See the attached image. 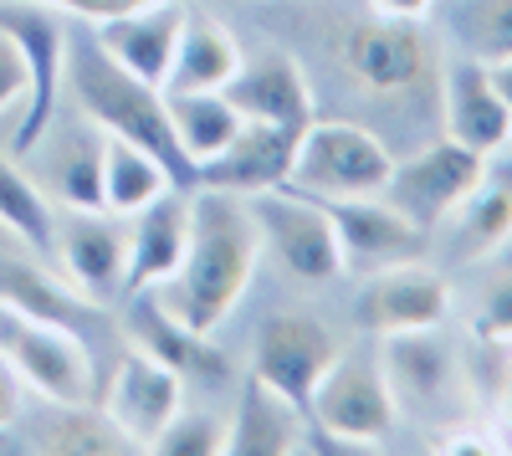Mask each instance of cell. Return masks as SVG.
I'll return each instance as SVG.
<instances>
[{"label":"cell","instance_id":"6da1fadb","mask_svg":"<svg viewBox=\"0 0 512 456\" xmlns=\"http://www.w3.org/2000/svg\"><path fill=\"white\" fill-rule=\"evenodd\" d=\"M256 262H262V231H256L246 195L200 185V195H190L185 257L159 287H149V293L185 328L216 334V328L236 313V303L246 298Z\"/></svg>","mask_w":512,"mask_h":456},{"label":"cell","instance_id":"7a4b0ae2","mask_svg":"<svg viewBox=\"0 0 512 456\" xmlns=\"http://www.w3.org/2000/svg\"><path fill=\"white\" fill-rule=\"evenodd\" d=\"M62 82L72 88L77 108L88 113L103 134L149 149L180 190H195V164L185 159L175 129H169L164 88H154V82H144V77H134L128 67H118L103 52L98 36L67 41V72H62Z\"/></svg>","mask_w":512,"mask_h":456},{"label":"cell","instance_id":"3957f363","mask_svg":"<svg viewBox=\"0 0 512 456\" xmlns=\"http://www.w3.org/2000/svg\"><path fill=\"white\" fill-rule=\"evenodd\" d=\"M395 159L379 134L359 129L344 118H313L297 134L292 175L287 190H303L313 200H338V195H379L390 180Z\"/></svg>","mask_w":512,"mask_h":456},{"label":"cell","instance_id":"277c9868","mask_svg":"<svg viewBox=\"0 0 512 456\" xmlns=\"http://www.w3.org/2000/svg\"><path fill=\"white\" fill-rule=\"evenodd\" d=\"M395 395L384 380V364L369 349H338L328 375L313 390V436L338 446H379L395 431Z\"/></svg>","mask_w":512,"mask_h":456},{"label":"cell","instance_id":"5b68a950","mask_svg":"<svg viewBox=\"0 0 512 456\" xmlns=\"http://www.w3.org/2000/svg\"><path fill=\"white\" fill-rule=\"evenodd\" d=\"M0 354L21 375V385L47 395L52 405H93V349L72 328L0 303Z\"/></svg>","mask_w":512,"mask_h":456},{"label":"cell","instance_id":"8992f818","mask_svg":"<svg viewBox=\"0 0 512 456\" xmlns=\"http://www.w3.org/2000/svg\"><path fill=\"white\" fill-rule=\"evenodd\" d=\"M0 36L21 52V67H26V103L11 139V154L26 159L57 118L62 72H67V31L57 11L41 6V0H0Z\"/></svg>","mask_w":512,"mask_h":456},{"label":"cell","instance_id":"52a82bcc","mask_svg":"<svg viewBox=\"0 0 512 456\" xmlns=\"http://www.w3.org/2000/svg\"><path fill=\"white\" fill-rule=\"evenodd\" d=\"M256 231H262V252L277 257V267L308 287H323L333 277H344V252H338V231L323 211V200L303 190H256L246 195Z\"/></svg>","mask_w":512,"mask_h":456},{"label":"cell","instance_id":"ba28073f","mask_svg":"<svg viewBox=\"0 0 512 456\" xmlns=\"http://www.w3.org/2000/svg\"><path fill=\"white\" fill-rule=\"evenodd\" d=\"M384 380H390L395 410H405L420 426H451L466 405V369L451 354V344L436 339V328L420 334H390L379 349Z\"/></svg>","mask_w":512,"mask_h":456},{"label":"cell","instance_id":"9c48e42d","mask_svg":"<svg viewBox=\"0 0 512 456\" xmlns=\"http://www.w3.org/2000/svg\"><path fill=\"white\" fill-rule=\"evenodd\" d=\"M333 359H338V339L328 334L323 318H313V313H272V318H262V328H256L251 375L267 380L277 395H287L313 421V390L328 375Z\"/></svg>","mask_w":512,"mask_h":456},{"label":"cell","instance_id":"30bf717a","mask_svg":"<svg viewBox=\"0 0 512 456\" xmlns=\"http://www.w3.org/2000/svg\"><path fill=\"white\" fill-rule=\"evenodd\" d=\"M185 410V380L139 344L113 359V380L103 390V416L123 431V441L134 451H149L164 426Z\"/></svg>","mask_w":512,"mask_h":456},{"label":"cell","instance_id":"8fae6325","mask_svg":"<svg viewBox=\"0 0 512 456\" xmlns=\"http://www.w3.org/2000/svg\"><path fill=\"white\" fill-rule=\"evenodd\" d=\"M482 164H487V154L466 149V144H456V139H441V144H431V149L410 154L405 164H395L379 195L390 200L400 216H410L420 231H436V226L446 221L451 205L477 185Z\"/></svg>","mask_w":512,"mask_h":456},{"label":"cell","instance_id":"7c38bea8","mask_svg":"<svg viewBox=\"0 0 512 456\" xmlns=\"http://www.w3.org/2000/svg\"><path fill=\"white\" fill-rule=\"evenodd\" d=\"M344 57L349 77L369 93H410L420 88V77L431 72V41H425L420 21H400V16H364L344 31Z\"/></svg>","mask_w":512,"mask_h":456},{"label":"cell","instance_id":"4fadbf2b","mask_svg":"<svg viewBox=\"0 0 512 456\" xmlns=\"http://www.w3.org/2000/svg\"><path fill=\"white\" fill-rule=\"evenodd\" d=\"M451 313V282L436 267L420 262H395L379 267L369 287L354 303V318L364 334L390 339V334H420V328H441Z\"/></svg>","mask_w":512,"mask_h":456},{"label":"cell","instance_id":"5bb4252c","mask_svg":"<svg viewBox=\"0 0 512 456\" xmlns=\"http://www.w3.org/2000/svg\"><path fill=\"white\" fill-rule=\"evenodd\" d=\"M323 211L338 231V252H344V272H379V267H395V262H415L425 231L400 216L384 195H338L323 200Z\"/></svg>","mask_w":512,"mask_h":456},{"label":"cell","instance_id":"9a60e30c","mask_svg":"<svg viewBox=\"0 0 512 456\" xmlns=\"http://www.w3.org/2000/svg\"><path fill=\"white\" fill-rule=\"evenodd\" d=\"M67 282L88 303L108 308L123 298V262H128V231L113 221V211H67L57 221V246Z\"/></svg>","mask_w":512,"mask_h":456},{"label":"cell","instance_id":"2e32d148","mask_svg":"<svg viewBox=\"0 0 512 456\" xmlns=\"http://www.w3.org/2000/svg\"><path fill=\"white\" fill-rule=\"evenodd\" d=\"M436 231H446V246L456 262H492L512 241V154H507V144L497 149V159L487 154L477 185L451 205Z\"/></svg>","mask_w":512,"mask_h":456},{"label":"cell","instance_id":"e0dca14e","mask_svg":"<svg viewBox=\"0 0 512 456\" xmlns=\"http://www.w3.org/2000/svg\"><path fill=\"white\" fill-rule=\"evenodd\" d=\"M103 129L88 123H72V129H52L36 139V149L26 159H36L41 170V190H47L62 211H103Z\"/></svg>","mask_w":512,"mask_h":456},{"label":"cell","instance_id":"ac0fdd59","mask_svg":"<svg viewBox=\"0 0 512 456\" xmlns=\"http://www.w3.org/2000/svg\"><path fill=\"white\" fill-rule=\"evenodd\" d=\"M221 93L251 123H277V129H297V134L313 123V88H308L303 67H297V57L287 52H262L251 62L241 57L236 77Z\"/></svg>","mask_w":512,"mask_h":456},{"label":"cell","instance_id":"d6986e66","mask_svg":"<svg viewBox=\"0 0 512 456\" xmlns=\"http://www.w3.org/2000/svg\"><path fill=\"white\" fill-rule=\"evenodd\" d=\"M123 328H128V339H134L144 354L169 364L180 380H200V385L231 380V364H226V354L216 344H210V334H195V328H185L180 318H169L149 287H144V293H128Z\"/></svg>","mask_w":512,"mask_h":456},{"label":"cell","instance_id":"ffe728a7","mask_svg":"<svg viewBox=\"0 0 512 456\" xmlns=\"http://www.w3.org/2000/svg\"><path fill=\"white\" fill-rule=\"evenodd\" d=\"M292 154H297V129H277V123H241L236 139L200 164L195 185L210 190H231V195H256V190H277L292 175Z\"/></svg>","mask_w":512,"mask_h":456},{"label":"cell","instance_id":"44dd1931","mask_svg":"<svg viewBox=\"0 0 512 456\" xmlns=\"http://www.w3.org/2000/svg\"><path fill=\"white\" fill-rule=\"evenodd\" d=\"M190 241V190L169 185L164 195H154L144 211H134L128 226V262H123V298L159 287L169 272L180 267Z\"/></svg>","mask_w":512,"mask_h":456},{"label":"cell","instance_id":"7402d4cb","mask_svg":"<svg viewBox=\"0 0 512 456\" xmlns=\"http://www.w3.org/2000/svg\"><path fill=\"white\" fill-rule=\"evenodd\" d=\"M180 31H185V0H154V6H139V11L98 21L103 52L118 67H128L134 77L154 82V88H164L169 67H175Z\"/></svg>","mask_w":512,"mask_h":456},{"label":"cell","instance_id":"603a6c76","mask_svg":"<svg viewBox=\"0 0 512 456\" xmlns=\"http://www.w3.org/2000/svg\"><path fill=\"white\" fill-rule=\"evenodd\" d=\"M441 108H446V139L477 149V154H497L512 134V108L502 103L487 62L456 57L441 82Z\"/></svg>","mask_w":512,"mask_h":456},{"label":"cell","instance_id":"cb8c5ba5","mask_svg":"<svg viewBox=\"0 0 512 456\" xmlns=\"http://www.w3.org/2000/svg\"><path fill=\"white\" fill-rule=\"evenodd\" d=\"M313 441V421L297 410L287 395H277L267 380L246 375L241 400L226 416V451L231 456H292L308 451Z\"/></svg>","mask_w":512,"mask_h":456},{"label":"cell","instance_id":"d4e9b609","mask_svg":"<svg viewBox=\"0 0 512 456\" xmlns=\"http://www.w3.org/2000/svg\"><path fill=\"white\" fill-rule=\"evenodd\" d=\"M241 67L236 36L195 6H185V31L175 47V67L164 77V93H221Z\"/></svg>","mask_w":512,"mask_h":456},{"label":"cell","instance_id":"484cf974","mask_svg":"<svg viewBox=\"0 0 512 456\" xmlns=\"http://www.w3.org/2000/svg\"><path fill=\"white\" fill-rule=\"evenodd\" d=\"M0 303H11L31 318H47V323H62L72 334H82V323H103V308L88 303L72 282H52L41 267H26V262H0Z\"/></svg>","mask_w":512,"mask_h":456},{"label":"cell","instance_id":"4316f807","mask_svg":"<svg viewBox=\"0 0 512 456\" xmlns=\"http://www.w3.org/2000/svg\"><path fill=\"white\" fill-rule=\"evenodd\" d=\"M164 108H169V129H175L185 159L195 164V175H200V164L216 159L246 123L226 93H164Z\"/></svg>","mask_w":512,"mask_h":456},{"label":"cell","instance_id":"83f0119b","mask_svg":"<svg viewBox=\"0 0 512 456\" xmlns=\"http://www.w3.org/2000/svg\"><path fill=\"white\" fill-rule=\"evenodd\" d=\"M169 185V170L139 144H128V139H103V211L113 216H134L144 211V205L154 195H164Z\"/></svg>","mask_w":512,"mask_h":456},{"label":"cell","instance_id":"f1b7e54d","mask_svg":"<svg viewBox=\"0 0 512 456\" xmlns=\"http://www.w3.org/2000/svg\"><path fill=\"white\" fill-rule=\"evenodd\" d=\"M0 226L11 236H21L36 252H52L57 246V211H52V195L41 190L16 154H0Z\"/></svg>","mask_w":512,"mask_h":456},{"label":"cell","instance_id":"f546056e","mask_svg":"<svg viewBox=\"0 0 512 456\" xmlns=\"http://www.w3.org/2000/svg\"><path fill=\"white\" fill-rule=\"evenodd\" d=\"M446 26L456 36L461 57L487 62V67L512 57V0H451Z\"/></svg>","mask_w":512,"mask_h":456},{"label":"cell","instance_id":"4dcf8cb0","mask_svg":"<svg viewBox=\"0 0 512 456\" xmlns=\"http://www.w3.org/2000/svg\"><path fill=\"white\" fill-rule=\"evenodd\" d=\"M36 451H72V456H113V451H134L123 441V431L88 405H57L47 421L36 426Z\"/></svg>","mask_w":512,"mask_h":456},{"label":"cell","instance_id":"1f68e13d","mask_svg":"<svg viewBox=\"0 0 512 456\" xmlns=\"http://www.w3.org/2000/svg\"><path fill=\"white\" fill-rule=\"evenodd\" d=\"M149 451H159V456H226V416H210V410L185 416L180 410Z\"/></svg>","mask_w":512,"mask_h":456},{"label":"cell","instance_id":"d6a6232c","mask_svg":"<svg viewBox=\"0 0 512 456\" xmlns=\"http://www.w3.org/2000/svg\"><path fill=\"white\" fill-rule=\"evenodd\" d=\"M472 328L482 344H512V267H492L482 293H477V313Z\"/></svg>","mask_w":512,"mask_h":456},{"label":"cell","instance_id":"836d02e7","mask_svg":"<svg viewBox=\"0 0 512 456\" xmlns=\"http://www.w3.org/2000/svg\"><path fill=\"white\" fill-rule=\"evenodd\" d=\"M26 103V67H21V52L0 36V113H11Z\"/></svg>","mask_w":512,"mask_h":456},{"label":"cell","instance_id":"e575fe53","mask_svg":"<svg viewBox=\"0 0 512 456\" xmlns=\"http://www.w3.org/2000/svg\"><path fill=\"white\" fill-rule=\"evenodd\" d=\"M41 6L67 11V16H88V21H108V16H123V11L154 6V0H41Z\"/></svg>","mask_w":512,"mask_h":456},{"label":"cell","instance_id":"d590c367","mask_svg":"<svg viewBox=\"0 0 512 456\" xmlns=\"http://www.w3.org/2000/svg\"><path fill=\"white\" fill-rule=\"evenodd\" d=\"M21 421V375L6 364V354H0V431Z\"/></svg>","mask_w":512,"mask_h":456},{"label":"cell","instance_id":"8d00e7d4","mask_svg":"<svg viewBox=\"0 0 512 456\" xmlns=\"http://www.w3.org/2000/svg\"><path fill=\"white\" fill-rule=\"evenodd\" d=\"M379 16H400V21H425L436 0H369Z\"/></svg>","mask_w":512,"mask_h":456},{"label":"cell","instance_id":"74e56055","mask_svg":"<svg viewBox=\"0 0 512 456\" xmlns=\"http://www.w3.org/2000/svg\"><path fill=\"white\" fill-rule=\"evenodd\" d=\"M436 451H502L492 436H482V431H451Z\"/></svg>","mask_w":512,"mask_h":456},{"label":"cell","instance_id":"f35d334b","mask_svg":"<svg viewBox=\"0 0 512 456\" xmlns=\"http://www.w3.org/2000/svg\"><path fill=\"white\" fill-rule=\"evenodd\" d=\"M487 72H492V82H497V93H502V103L512 108V57H502V62H492Z\"/></svg>","mask_w":512,"mask_h":456},{"label":"cell","instance_id":"ab89813d","mask_svg":"<svg viewBox=\"0 0 512 456\" xmlns=\"http://www.w3.org/2000/svg\"><path fill=\"white\" fill-rule=\"evenodd\" d=\"M502 426H507V441H512V375L502 385Z\"/></svg>","mask_w":512,"mask_h":456},{"label":"cell","instance_id":"60d3db41","mask_svg":"<svg viewBox=\"0 0 512 456\" xmlns=\"http://www.w3.org/2000/svg\"><path fill=\"white\" fill-rule=\"evenodd\" d=\"M507 144H512V134H507Z\"/></svg>","mask_w":512,"mask_h":456}]
</instances>
